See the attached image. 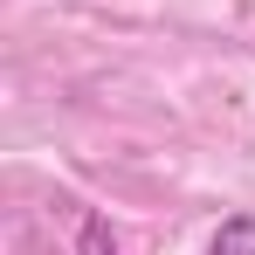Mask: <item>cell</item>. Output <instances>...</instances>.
Returning <instances> with one entry per match:
<instances>
[{
    "label": "cell",
    "mask_w": 255,
    "mask_h": 255,
    "mask_svg": "<svg viewBox=\"0 0 255 255\" xmlns=\"http://www.w3.org/2000/svg\"><path fill=\"white\" fill-rule=\"evenodd\" d=\"M76 255H118V235H111L104 214H90L83 228H76Z\"/></svg>",
    "instance_id": "cell-2"
},
{
    "label": "cell",
    "mask_w": 255,
    "mask_h": 255,
    "mask_svg": "<svg viewBox=\"0 0 255 255\" xmlns=\"http://www.w3.org/2000/svg\"><path fill=\"white\" fill-rule=\"evenodd\" d=\"M207 255H255V214H228V221L214 228Z\"/></svg>",
    "instance_id": "cell-1"
}]
</instances>
